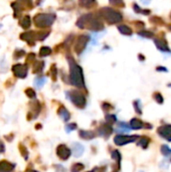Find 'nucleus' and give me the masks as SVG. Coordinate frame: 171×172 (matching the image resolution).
Listing matches in <instances>:
<instances>
[{
  "instance_id": "9d476101",
  "label": "nucleus",
  "mask_w": 171,
  "mask_h": 172,
  "mask_svg": "<svg viewBox=\"0 0 171 172\" xmlns=\"http://www.w3.org/2000/svg\"><path fill=\"white\" fill-rule=\"evenodd\" d=\"M158 134L167 141H171V125H163L158 128Z\"/></svg>"
},
{
  "instance_id": "f257e3e1",
  "label": "nucleus",
  "mask_w": 171,
  "mask_h": 172,
  "mask_svg": "<svg viewBox=\"0 0 171 172\" xmlns=\"http://www.w3.org/2000/svg\"><path fill=\"white\" fill-rule=\"evenodd\" d=\"M68 60L70 63V83L78 88H85L83 68L72 57H68Z\"/></svg>"
},
{
  "instance_id": "7c9ffc66",
  "label": "nucleus",
  "mask_w": 171,
  "mask_h": 172,
  "mask_svg": "<svg viewBox=\"0 0 171 172\" xmlns=\"http://www.w3.org/2000/svg\"><path fill=\"white\" fill-rule=\"evenodd\" d=\"M112 158H113L114 160L117 161L118 163H120V161H121V155H120L119 151H117V150L113 151V153H112Z\"/></svg>"
},
{
  "instance_id": "e433bc0d",
  "label": "nucleus",
  "mask_w": 171,
  "mask_h": 172,
  "mask_svg": "<svg viewBox=\"0 0 171 172\" xmlns=\"http://www.w3.org/2000/svg\"><path fill=\"white\" fill-rule=\"evenodd\" d=\"M34 60H35V54H28L27 60H26V62H27V63L28 62L31 63Z\"/></svg>"
},
{
  "instance_id": "b1692460",
  "label": "nucleus",
  "mask_w": 171,
  "mask_h": 172,
  "mask_svg": "<svg viewBox=\"0 0 171 172\" xmlns=\"http://www.w3.org/2000/svg\"><path fill=\"white\" fill-rule=\"evenodd\" d=\"M148 144H149V139L146 138V137H142L138 141V145L141 146L142 148H147L148 147Z\"/></svg>"
},
{
  "instance_id": "37998d69",
  "label": "nucleus",
  "mask_w": 171,
  "mask_h": 172,
  "mask_svg": "<svg viewBox=\"0 0 171 172\" xmlns=\"http://www.w3.org/2000/svg\"><path fill=\"white\" fill-rule=\"evenodd\" d=\"M170 16H171V14H170Z\"/></svg>"
},
{
  "instance_id": "9b49d317",
  "label": "nucleus",
  "mask_w": 171,
  "mask_h": 172,
  "mask_svg": "<svg viewBox=\"0 0 171 172\" xmlns=\"http://www.w3.org/2000/svg\"><path fill=\"white\" fill-rule=\"evenodd\" d=\"M20 38L25 40L26 42L30 44V46H33L34 41L36 40V32L35 31H28V32H23L22 34H20Z\"/></svg>"
},
{
  "instance_id": "ea45409f",
  "label": "nucleus",
  "mask_w": 171,
  "mask_h": 172,
  "mask_svg": "<svg viewBox=\"0 0 171 172\" xmlns=\"http://www.w3.org/2000/svg\"><path fill=\"white\" fill-rule=\"evenodd\" d=\"M157 70H158V71H166V68H158Z\"/></svg>"
},
{
  "instance_id": "72a5a7b5",
  "label": "nucleus",
  "mask_w": 171,
  "mask_h": 172,
  "mask_svg": "<svg viewBox=\"0 0 171 172\" xmlns=\"http://www.w3.org/2000/svg\"><path fill=\"white\" fill-rule=\"evenodd\" d=\"M106 120L109 123H115L116 122V117L114 115H107L106 116Z\"/></svg>"
},
{
  "instance_id": "473e14b6",
  "label": "nucleus",
  "mask_w": 171,
  "mask_h": 172,
  "mask_svg": "<svg viewBox=\"0 0 171 172\" xmlns=\"http://www.w3.org/2000/svg\"><path fill=\"white\" fill-rule=\"evenodd\" d=\"M154 99H155V101H156L158 104H162L163 103V98L161 95L159 94V93H155L154 94Z\"/></svg>"
},
{
  "instance_id": "20e7f679",
  "label": "nucleus",
  "mask_w": 171,
  "mask_h": 172,
  "mask_svg": "<svg viewBox=\"0 0 171 172\" xmlns=\"http://www.w3.org/2000/svg\"><path fill=\"white\" fill-rule=\"evenodd\" d=\"M54 20H56V15L48 14V13H39V14H36L33 19L35 25L40 28L51 26Z\"/></svg>"
},
{
  "instance_id": "a878e982",
  "label": "nucleus",
  "mask_w": 171,
  "mask_h": 172,
  "mask_svg": "<svg viewBox=\"0 0 171 172\" xmlns=\"http://www.w3.org/2000/svg\"><path fill=\"white\" fill-rule=\"evenodd\" d=\"M19 150H20L21 155L23 156V158H24V159H27V158H28V151H27V149L25 148L24 145L19 144Z\"/></svg>"
},
{
  "instance_id": "2f4dec72",
  "label": "nucleus",
  "mask_w": 171,
  "mask_h": 172,
  "mask_svg": "<svg viewBox=\"0 0 171 172\" xmlns=\"http://www.w3.org/2000/svg\"><path fill=\"white\" fill-rule=\"evenodd\" d=\"M139 35L144 36V37H153V33L150 32V31H139Z\"/></svg>"
},
{
  "instance_id": "6ab92c4d",
  "label": "nucleus",
  "mask_w": 171,
  "mask_h": 172,
  "mask_svg": "<svg viewBox=\"0 0 171 172\" xmlns=\"http://www.w3.org/2000/svg\"><path fill=\"white\" fill-rule=\"evenodd\" d=\"M43 68H44L43 62H35L33 63L32 71H33L34 74H38V73H41V71L43 70Z\"/></svg>"
},
{
  "instance_id": "aec40b11",
  "label": "nucleus",
  "mask_w": 171,
  "mask_h": 172,
  "mask_svg": "<svg viewBox=\"0 0 171 172\" xmlns=\"http://www.w3.org/2000/svg\"><path fill=\"white\" fill-rule=\"evenodd\" d=\"M80 136H81V138L88 140V139L95 138L96 134H95L93 131H80Z\"/></svg>"
},
{
  "instance_id": "ddd939ff",
  "label": "nucleus",
  "mask_w": 171,
  "mask_h": 172,
  "mask_svg": "<svg viewBox=\"0 0 171 172\" xmlns=\"http://www.w3.org/2000/svg\"><path fill=\"white\" fill-rule=\"evenodd\" d=\"M112 133H113V128L110 124H104V125H102L99 128V134L102 135V136L108 137Z\"/></svg>"
},
{
  "instance_id": "a211bd4d",
  "label": "nucleus",
  "mask_w": 171,
  "mask_h": 172,
  "mask_svg": "<svg viewBox=\"0 0 171 172\" xmlns=\"http://www.w3.org/2000/svg\"><path fill=\"white\" fill-rule=\"evenodd\" d=\"M30 23H31V20H30V17L28 16V15H24V16H23L19 21L20 26H21L22 28H24V29H27V28L29 27Z\"/></svg>"
},
{
  "instance_id": "bb28decb",
  "label": "nucleus",
  "mask_w": 171,
  "mask_h": 172,
  "mask_svg": "<svg viewBox=\"0 0 171 172\" xmlns=\"http://www.w3.org/2000/svg\"><path fill=\"white\" fill-rule=\"evenodd\" d=\"M85 166L81 163H76L72 166V172H80L81 169H84Z\"/></svg>"
},
{
  "instance_id": "1a4fd4ad",
  "label": "nucleus",
  "mask_w": 171,
  "mask_h": 172,
  "mask_svg": "<svg viewBox=\"0 0 171 172\" xmlns=\"http://www.w3.org/2000/svg\"><path fill=\"white\" fill-rule=\"evenodd\" d=\"M70 150L65 146V145L62 144L57 148V154L62 160H67L68 157L70 156Z\"/></svg>"
},
{
  "instance_id": "2eb2a0df",
  "label": "nucleus",
  "mask_w": 171,
  "mask_h": 172,
  "mask_svg": "<svg viewBox=\"0 0 171 172\" xmlns=\"http://www.w3.org/2000/svg\"><path fill=\"white\" fill-rule=\"evenodd\" d=\"M57 113H59V116L64 121H68V120H70V113H68V111L65 109L64 106L59 107V111H57Z\"/></svg>"
},
{
  "instance_id": "79ce46f5",
  "label": "nucleus",
  "mask_w": 171,
  "mask_h": 172,
  "mask_svg": "<svg viewBox=\"0 0 171 172\" xmlns=\"http://www.w3.org/2000/svg\"><path fill=\"white\" fill-rule=\"evenodd\" d=\"M89 172H95V171H89Z\"/></svg>"
},
{
  "instance_id": "5701e85b",
  "label": "nucleus",
  "mask_w": 171,
  "mask_h": 172,
  "mask_svg": "<svg viewBox=\"0 0 171 172\" xmlns=\"http://www.w3.org/2000/svg\"><path fill=\"white\" fill-rule=\"evenodd\" d=\"M46 78H43V76H39V78L35 79V81H34V85H35L37 88H41V87L46 84Z\"/></svg>"
},
{
  "instance_id": "a19ab883",
  "label": "nucleus",
  "mask_w": 171,
  "mask_h": 172,
  "mask_svg": "<svg viewBox=\"0 0 171 172\" xmlns=\"http://www.w3.org/2000/svg\"><path fill=\"white\" fill-rule=\"evenodd\" d=\"M26 172H37V171H35V170H32V169H30V170H27Z\"/></svg>"
},
{
  "instance_id": "f8f14e48",
  "label": "nucleus",
  "mask_w": 171,
  "mask_h": 172,
  "mask_svg": "<svg viewBox=\"0 0 171 172\" xmlns=\"http://www.w3.org/2000/svg\"><path fill=\"white\" fill-rule=\"evenodd\" d=\"M15 164L10 163L6 160L0 161V172H13Z\"/></svg>"
},
{
  "instance_id": "58836bf2",
  "label": "nucleus",
  "mask_w": 171,
  "mask_h": 172,
  "mask_svg": "<svg viewBox=\"0 0 171 172\" xmlns=\"http://www.w3.org/2000/svg\"><path fill=\"white\" fill-rule=\"evenodd\" d=\"M134 106H135V109H136V112H138L139 114H142L141 112H142V111H141V109H140V108H139L138 107V106H137V103L135 102V103H134Z\"/></svg>"
},
{
  "instance_id": "f3484780",
  "label": "nucleus",
  "mask_w": 171,
  "mask_h": 172,
  "mask_svg": "<svg viewBox=\"0 0 171 172\" xmlns=\"http://www.w3.org/2000/svg\"><path fill=\"white\" fill-rule=\"evenodd\" d=\"M73 155H75L76 157H80L84 152V147L81 146V144H79V143H75V144L73 145Z\"/></svg>"
},
{
  "instance_id": "4c0bfd02",
  "label": "nucleus",
  "mask_w": 171,
  "mask_h": 172,
  "mask_svg": "<svg viewBox=\"0 0 171 172\" xmlns=\"http://www.w3.org/2000/svg\"><path fill=\"white\" fill-rule=\"evenodd\" d=\"M4 151H5V147H4L3 143L0 141V153H1V152H4Z\"/></svg>"
},
{
  "instance_id": "39448f33",
  "label": "nucleus",
  "mask_w": 171,
  "mask_h": 172,
  "mask_svg": "<svg viewBox=\"0 0 171 172\" xmlns=\"http://www.w3.org/2000/svg\"><path fill=\"white\" fill-rule=\"evenodd\" d=\"M68 99L72 101L73 104L77 106L78 108H85L87 101H86V97L81 94V92L79 91H70L67 93Z\"/></svg>"
},
{
  "instance_id": "f03ea898",
  "label": "nucleus",
  "mask_w": 171,
  "mask_h": 172,
  "mask_svg": "<svg viewBox=\"0 0 171 172\" xmlns=\"http://www.w3.org/2000/svg\"><path fill=\"white\" fill-rule=\"evenodd\" d=\"M77 26L90 30H102L104 28L103 23L98 17L94 16V14H85L81 16L77 21Z\"/></svg>"
},
{
  "instance_id": "cd10ccee",
  "label": "nucleus",
  "mask_w": 171,
  "mask_h": 172,
  "mask_svg": "<svg viewBox=\"0 0 171 172\" xmlns=\"http://www.w3.org/2000/svg\"><path fill=\"white\" fill-rule=\"evenodd\" d=\"M24 54H25L24 51H22V49H16V51H14V54H13V57H14L15 60H18L20 59V57H22Z\"/></svg>"
},
{
  "instance_id": "0eeeda50",
  "label": "nucleus",
  "mask_w": 171,
  "mask_h": 172,
  "mask_svg": "<svg viewBox=\"0 0 171 172\" xmlns=\"http://www.w3.org/2000/svg\"><path fill=\"white\" fill-rule=\"evenodd\" d=\"M89 40H90V37L88 35H80L76 41V44H75V51L77 54H80L84 49H86L87 44H88Z\"/></svg>"
},
{
  "instance_id": "c9c22d12",
  "label": "nucleus",
  "mask_w": 171,
  "mask_h": 172,
  "mask_svg": "<svg viewBox=\"0 0 171 172\" xmlns=\"http://www.w3.org/2000/svg\"><path fill=\"white\" fill-rule=\"evenodd\" d=\"M76 128H77V125H76V124H70V125H68L67 127H65L67 132H70L73 130H76Z\"/></svg>"
},
{
  "instance_id": "423d86ee",
  "label": "nucleus",
  "mask_w": 171,
  "mask_h": 172,
  "mask_svg": "<svg viewBox=\"0 0 171 172\" xmlns=\"http://www.w3.org/2000/svg\"><path fill=\"white\" fill-rule=\"evenodd\" d=\"M12 71L16 78L24 79L27 76V65L23 63H16L12 67Z\"/></svg>"
},
{
  "instance_id": "412c9836",
  "label": "nucleus",
  "mask_w": 171,
  "mask_h": 172,
  "mask_svg": "<svg viewBox=\"0 0 171 172\" xmlns=\"http://www.w3.org/2000/svg\"><path fill=\"white\" fill-rule=\"evenodd\" d=\"M118 29H119L121 33L125 34V35H131L132 34V29L127 25H119L118 26Z\"/></svg>"
},
{
  "instance_id": "c756f323",
  "label": "nucleus",
  "mask_w": 171,
  "mask_h": 172,
  "mask_svg": "<svg viewBox=\"0 0 171 172\" xmlns=\"http://www.w3.org/2000/svg\"><path fill=\"white\" fill-rule=\"evenodd\" d=\"M25 95L28 98H30V99H34V98H35V92H34L33 90L30 89V88L25 90Z\"/></svg>"
},
{
  "instance_id": "4468645a",
  "label": "nucleus",
  "mask_w": 171,
  "mask_h": 172,
  "mask_svg": "<svg viewBox=\"0 0 171 172\" xmlns=\"http://www.w3.org/2000/svg\"><path fill=\"white\" fill-rule=\"evenodd\" d=\"M154 42H155V44H156L157 49H160V51H167V52L170 51L169 47H168V46H167V42L165 41V40H163V39H157L156 38V39H154Z\"/></svg>"
},
{
  "instance_id": "c85d7f7f",
  "label": "nucleus",
  "mask_w": 171,
  "mask_h": 172,
  "mask_svg": "<svg viewBox=\"0 0 171 172\" xmlns=\"http://www.w3.org/2000/svg\"><path fill=\"white\" fill-rule=\"evenodd\" d=\"M161 152H162L163 155L168 156V155L171 154V149L167 146V145H162V146H161Z\"/></svg>"
},
{
  "instance_id": "f704fd0d",
  "label": "nucleus",
  "mask_w": 171,
  "mask_h": 172,
  "mask_svg": "<svg viewBox=\"0 0 171 172\" xmlns=\"http://www.w3.org/2000/svg\"><path fill=\"white\" fill-rule=\"evenodd\" d=\"M51 76H52V79L54 80H56L57 79V68H56V65H52L51 68Z\"/></svg>"
},
{
  "instance_id": "4be33fe9",
  "label": "nucleus",
  "mask_w": 171,
  "mask_h": 172,
  "mask_svg": "<svg viewBox=\"0 0 171 172\" xmlns=\"http://www.w3.org/2000/svg\"><path fill=\"white\" fill-rule=\"evenodd\" d=\"M51 54V49H49L48 46H43L39 51V57H47Z\"/></svg>"
},
{
  "instance_id": "7ed1b4c3",
  "label": "nucleus",
  "mask_w": 171,
  "mask_h": 172,
  "mask_svg": "<svg viewBox=\"0 0 171 172\" xmlns=\"http://www.w3.org/2000/svg\"><path fill=\"white\" fill-rule=\"evenodd\" d=\"M100 13H101V15L104 17V19L106 20L108 23H110V24L121 22L123 19L122 14H121L119 11L110 8V7H105V8L101 9Z\"/></svg>"
},
{
  "instance_id": "393cba45",
  "label": "nucleus",
  "mask_w": 171,
  "mask_h": 172,
  "mask_svg": "<svg viewBox=\"0 0 171 172\" xmlns=\"http://www.w3.org/2000/svg\"><path fill=\"white\" fill-rule=\"evenodd\" d=\"M30 106H31V108H32L33 113L35 114V116H37L38 113H39V111H40V105H39V102L31 103Z\"/></svg>"
},
{
  "instance_id": "dca6fc26",
  "label": "nucleus",
  "mask_w": 171,
  "mask_h": 172,
  "mask_svg": "<svg viewBox=\"0 0 171 172\" xmlns=\"http://www.w3.org/2000/svg\"><path fill=\"white\" fill-rule=\"evenodd\" d=\"M143 126H144L143 122H142L141 120H139V119L134 118L130 122V127L132 129H134V130H139V129H141Z\"/></svg>"
},
{
  "instance_id": "6e6552de",
  "label": "nucleus",
  "mask_w": 171,
  "mask_h": 172,
  "mask_svg": "<svg viewBox=\"0 0 171 172\" xmlns=\"http://www.w3.org/2000/svg\"><path fill=\"white\" fill-rule=\"evenodd\" d=\"M138 139V136L133 135V136H125V135H118L114 138V142L118 146H123V145L127 144V143L134 142Z\"/></svg>"
}]
</instances>
